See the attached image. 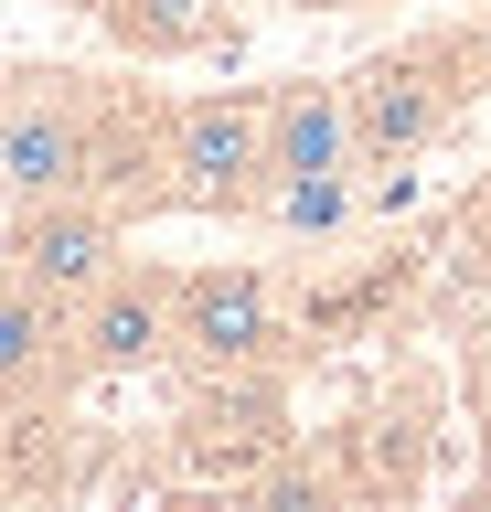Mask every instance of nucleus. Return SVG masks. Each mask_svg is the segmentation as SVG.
Segmentation results:
<instances>
[{
	"label": "nucleus",
	"mask_w": 491,
	"mask_h": 512,
	"mask_svg": "<svg viewBox=\"0 0 491 512\" xmlns=\"http://www.w3.org/2000/svg\"><path fill=\"white\" fill-rule=\"evenodd\" d=\"M11 267L86 310V299L129 267V214H118L107 192H65V203H43V214H11Z\"/></svg>",
	"instance_id": "20e7f679"
},
{
	"label": "nucleus",
	"mask_w": 491,
	"mask_h": 512,
	"mask_svg": "<svg viewBox=\"0 0 491 512\" xmlns=\"http://www.w3.org/2000/svg\"><path fill=\"white\" fill-rule=\"evenodd\" d=\"M353 96V139H363V171H395V160L438 150V128H449L459 86H449V54H427V43H395V54L353 64L342 75Z\"/></svg>",
	"instance_id": "7ed1b4c3"
},
{
	"label": "nucleus",
	"mask_w": 491,
	"mask_h": 512,
	"mask_svg": "<svg viewBox=\"0 0 491 512\" xmlns=\"http://www.w3.org/2000/svg\"><path fill=\"white\" fill-rule=\"evenodd\" d=\"M470 64L491 75V0H481V32H470Z\"/></svg>",
	"instance_id": "9b49d317"
},
{
	"label": "nucleus",
	"mask_w": 491,
	"mask_h": 512,
	"mask_svg": "<svg viewBox=\"0 0 491 512\" xmlns=\"http://www.w3.org/2000/svg\"><path fill=\"white\" fill-rule=\"evenodd\" d=\"M43 11H75V22H97V11H107V0H43Z\"/></svg>",
	"instance_id": "f8f14e48"
},
{
	"label": "nucleus",
	"mask_w": 491,
	"mask_h": 512,
	"mask_svg": "<svg viewBox=\"0 0 491 512\" xmlns=\"http://www.w3.org/2000/svg\"><path fill=\"white\" fill-rule=\"evenodd\" d=\"M97 22L129 64H193L235 43V0H107Z\"/></svg>",
	"instance_id": "1a4fd4ad"
},
{
	"label": "nucleus",
	"mask_w": 491,
	"mask_h": 512,
	"mask_svg": "<svg viewBox=\"0 0 491 512\" xmlns=\"http://www.w3.org/2000/svg\"><path fill=\"white\" fill-rule=\"evenodd\" d=\"M267 342H278V288L257 267H182V352L257 363Z\"/></svg>",
	"instance_id": "423d86ee"
},
{
	"label": "nucleus",
	"mask_w": 491,
	"mask_h": 512,
	"mask_svg": "<svg viewBox=\"0 0 491 512\" xmlns=\"http://www.w3.org/2000/svg\"><path fill=\"white\" fill-rule=\"evenodd\" d=\"M267 160H278V182L299 171H363V139H353V96L342 86H278L267 96Z\"/></svg>",
	"instance_id": "6e6552de"
},
{
	"label": "nucleus",
	"mask_w": 491,
	"mask_h": 512,
	"mask_svg": "<svg viewBox=\"0 0 491 512\" xmlns=\"http://www.w3.org/2000/svg\"><path fill=\"white\" fill-rule=\"evenodd\" d=\"M65 363H75V299L0 267V384H11V406H43V384Z\"/></svg>",
	"instance_id": "0eeeda50"
},
{
	"label": "nucleus",
	"mask_w": 491,
	"mask_h": 512,
	"mask_svg": "<svg viewBox=\"0 0 491 512\" xmlns=\"http://www.w3.org/2000/svg\"><path fill=\"white\" fill-rule=\"evenodd\" d=\"M171 203L182 214H214V224H246L278 182L267 160V96H182L171 107Z\"/></svg>",
	"instance_id": "f03ea898"
},
{
	"label": "nucleus",
	"mask_w": 491,
	"mask_h": 512,
	"mask_svg": "<svg viewBox=\"0 0 491 512\" xmlns=\"http://www.w3.org/2000/svg\"><path fill=\"white\" fill-rule=\"evenodd\" d=\"M278 11H342V0H278Z\"/></svg>",
	"instance_id": "ddd939ff"
},
{
	"label": "nucleus",
	"mask_w": 491,
	"mask_h": 512,
	"mask_svg": "<svg viewBox=\"0 0 491 512\" xmlns=\"http://www.w3.org/2000/svg\"><path fill=\"white\" fill-rule=\"evenodd\" d=\"M171 352H182V278L161 267H118L75 310V374H150Z\"/></svg>",
	"instance_id": "39448f33"
},
{
	"label": "nucleus",
	"mask_w": 491,
	"mask_h": 512,
	"mask_svg": "<svg viewBox=\"0 0 491 512\" xmlns=\"http://www.w3.org/2000/svg\"><path fill=\"white\" fill-rule=\"evenodd\" d=\"M97 139L86 118V75L65 64H11V96H0V203L11 214H43L65 192L97 182Z\"/></svg>",
	"instance_id": "f257e3e1"
},
{
	"label": "nucleus",
	"mask_w": 491,
	"mask_h": 512,
	"mask_svg": "<svg viewBox=\"0 0 491 512\" xmlns=\"http://www.w3.org/2000/svg\"><path fill=\"white\" fill-rule=\"evenodd\" d=\"M353 182H363V171H299V182H267L257 224H278V235H299V246H321V235L353 224Z\"/></svg>",
	"instance_id": "9d476101"
}]
</instances>
